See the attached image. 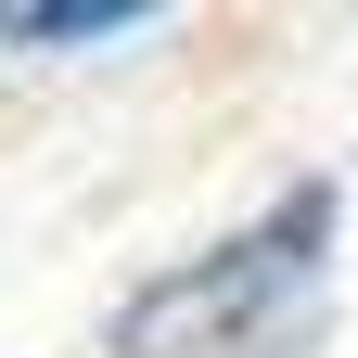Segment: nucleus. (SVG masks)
<instances>
[{
	"mask_svg": "<svg viewBox=\"0 0 358 358\" xmlns=\"http://www.w3.org/2000/svg\"><path fill=\"white\" fill-rule=\"evenodd\" d=\"M320 243H333V192L307 179V192H282V205L256 217V231H231L205 268L154 282V294L115 320V345H128V358H205V345H231L256 307H282L307 268H320Z\"/></svg>",
	"mask_w": 358,
	"mask_h": 358,
	"instance_id": "f257e3e1",
	"label": "nucleus"
},
{
	"mask_svg": "<svg viewBox=\"0 0 358 358\" xmlns=\"http://www.w3.org/2000/svg\"><path fill=\"white\" fill-rule=\"evenodd\" d=\"M141 13L154 0H0V38H13V52H64V38H115Z\"/></svg>",
	"mask_w": 358,
	"mask_h": 358,
	"instance_id": "f03ea898",
	"label": "nucleus"
}]
</instances>
